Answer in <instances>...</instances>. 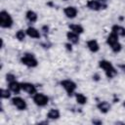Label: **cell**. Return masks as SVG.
Instances as JSON below:
<instances>
[{
  "instance_id": "obj_24",
  "label": "cell",
  "mask_w": 125,
  "mask_h": 125,
  "mask_svg": "<svg viewBox=\"0 0 125 125\" xmlns=\"http://www.w3.org/2000/svg\"><path fill=\"white\" fill-rule=\"evenodd\" d=\"M64 48H65V50H66L67 52H72V50H73V48H72V44L69 43L68 41H67V43L64 44Z\"/></svg>"
},
{
  "instance_id": "obj_1",
  "label": "cell",
  "mask_w": 125,
  "mask_h": 125,
  "mask_svg": "<svg viewBox=\"0 0 125 125\" xmlns=\"http://www.w3.org/2000/svg\"><path fill=\"white\" fill-rule=\"evenodd\" d=\"M98 64H99V67L104 72L105 76L108 79L114 78L117 75V73H118L117 68L112 64L111 62H109L107 60H104H104H100L99 62H98Z\"/></svg>"
},
{
  "instance_id": "obj_4",
  "label": "cell",
  "mask_w": 125,
  "mask_h": 125,
  "mask_svg": "<svg viewBox=\"0 0 125 125\" xmlns=\"http://www.w3.org/2000/svg\"><path fill=\"white\" fill-rule=\"evenodd\" d=\"M14 25V19L12 15L6 11L1 10L0 11V27L5 29H10Z\"/></svg>"
},
{
  "instance_id": "obj_27",
  "label": "cell",
  "mask_w": 125,
  "mask_h": 125,
  "mask_svg": "<svg viewBox=\"0 0 125 125\" xmlns=\"http://www.w3.org/2000/svg\"><path fill=\"white\" fill-rule=\"evenodd\" d=\"M117 67H118L122 72L125 73V63H119V64H117Z\"/></svg>"
},
{
  "instance_id": "obj_29",
  "label": "cell",
  "mask_w": 125,
  "mask_h": 125,
  "mask_svg": "<svg viewBox=\"0 0 125 125\" xmlns=\"http://www.w3.org/2000/svg\"><path fill=\"white\" fill-rule=\"evenodd\" d=\"M122 105H123V107L125 108V100H124V101L122 102Z\"/></svg>"
},
{
  "instance_id": "obj_28",
  "label": "cell",
  "mask_w": 125,
  "mask_h": 125,
  "mask_svg": "<svg viewBox=\"0 0 125 125\" xmlns=\"http://www.w3.org/2000/svg\"><path fill=\"white\" fill-rule=\"evenodd\" d=\"M100 74H98V73H95L94 75H93V80L94 81H99L100 80Z\"/></svg>"
},
{
  "instance_id": "obj_10",
  "label": "cell",
  "mask_w": 125,
  "mask_h": 125,
  "mask_svg": "<svg viewBox=\"0 0 125 125\" xmlns=\"http://www.w3.org/2000/svg\"><path fill=\"white\" fill-rule=\"evenodd\" d=\"M96 106H97L98 110L103 114L108 113L110 111V109H111V104L109 102H107V101H100V102L97 103Z\"/></svg>"
},
{
  "instance_id": "obj_6",
  "label": "cell",
  "mask_w": 125,
  "mask_h": 125,
  "mask_svg": "<svg viewBox=\"0 0 125 125\" xmlns=\"http://www.w3.org/2000/svg\"><path fill=\"white\" fill-rule=\"evenodd\" d=\"M32 101H33V104L37 105L38 107H44L48 105L50 99L46 94L37 92L32 96Z\"/></svg>"
},
{
  "instance_id": "obj_21",
  "label": "cell",
  "mask_w": 125,
  "mask_h": 125,
  "mask_svg": "<svg viewBox=\"0 0 125 125\" xmlns=\"http://www.w3.org/2000/svg\"><path fill=\"white\" fill-rule=\"evenodd\" d=\"M0 97L2 100H9L12 98V92L10 91L9 88L5 89V88H1L0 90Z\"/></svg>"
},
{
  "instance_id": "obj_23",
  "label": "cell",
  "mask_w": 125,
  "mask_h": 125,
  "mask_svg": "<svg viewBox=\"0 0 125 125\" xmlns=\"http://www.w3.org/2000/svg\"><path fill=\"white\" fill-rule=\"evenodd\" d=\"M5 79H6V81L9 83V82H12V81H14V80H17V77H16V75H15L14 73L8 72V73H6V75H5Z\"/></svg>"
},
{
  "instance_id": "obj_19",
  "label": "cell",
  "mask_w": 125,
  "mask_h": 125,
  "mask_svg": "<svg viewBox=\"0 0 125 125\" xmlns=\"http://www.w3.org/2000/svg\"><path fill=\"white\" fill-rule=\"evenodd\" d=\"M111 31L114 32L116 35H118L119 37H125V27L123 25H120V24H113L111 26Z\"/></svg>"
},
{
  "instance_id": "obj_12",
  "label": "cell",
  "mask_w": 125,
  "mask_h": 125,
  "mask_svg": "<svg viewBox=\"0 0 125 125\" xmlns=\"http://www.w3.org/2000/svg\"><path fill=\"white\" fill-rule=\"evenodd\" d=\"M86 47L91 53H98L100 51V44L96 39H89L86 41Z\"/></svg>"
},
{
  "instance_id": "obj_13",
  "label": "cell",
  "mask_w": 125,
  "mask_h": 125,
  "mask_svg": "<svg viewBox=\"0 0 125 125\" xmlns=\"http://www.w3.org/2000/svg\"><path fill=\"white\" fill-rule=\"evenodd\" d=\"M8 88L15 95H18V94L21 93V91H22L21 90V82H19L18 80H14L12 82H9L8 83Z\"/></svg>"
},
{
  "instance_id": "obj_20",
  "label": "cell",
  "mask_w": 125,
  "mask_h": 125,
  "mask_svg": "<svg viewBox=\"0 0 125 125\" xmlns=\"http://www.w3.org/2000/svg\"><path fill=\"white\" fill-rule=\"evenodd\" d=\"M74 99H75V102L79 105H85L88 103V98L83 93H77V92H75Z\"/></svg>"
},
{
  "instance_id": "obj_11",
  "label": "cell",
  "mask_w": 125,
  "mask_h": 125,
  "mask_svg": "<svg viewBox=\"0 0 125 125\" xmlns=\"http://www.w3.org/2000/svg\"><path fill=\"white\" fill-rule=\"evenodd\" d=\"M63 14L67 19L73 20L78 15V9L75 6H67V7L63 8Z\"/></svg>"
},
{
  "instance_id": "obj_17",
  "label": "cell",
  "mask_w": 125,
  "mask_h": 125,
  "mask_svg": "<svg viewBox=\"0 0 125 125\" xmlns=\"http://www.w3.org/2000/svg\"><path fill=\"white\" fill-rule=\"evenodd\" d=\"M67 27H68V30H70L72 32H75L79 35L84 33V27L80 23H68Z\"/></svg>"
},
{
  "instance_id": "obj_18",
  "label": "cell",
  "mask_w": 125,
  "mask_h": 125,
  "mask_svg": "<svg viewBox=\"0 0 125 125\" xmlns=\"http://www.w3.org/2000/svg\"><path fill=\"white\" fill-rule=\"evenodd\" d=\"M25 19H26V21H27L28 22L34 23V22H36L37 20H38V15H37V13H36L35 11H33V10H27V11L25 12Z\"/></svg>"
},
{
  "instance_id": "obj_25",
  "label": "cell",
  "mask_w": 125,
  "mask_h": 125,
  "mask_svg": "<svg viewBox=\"0 0 125 125\" xmlns=\"http://www.w3.org/2000/svg\"><path fill=\"white\" fill-rule=\"evenodd\" d=\"M94 125H102L103 124V121L101 120V119H98V118H94V119H92V121H91Z\"/></svg>"
},
{
  "instance_id": "obj_2",
  "label": "cell",
  "mask_w": 125,
  "mask_h": 125,
  "mask_svg": "<svg viewBox=\"0 0 125 125\" xmlns=\"http://www.w3.org/2000/svg\"><path fill=\"white\" fill-rule=\"evenodd\" d=\"M105 42L107 44V46L110 48L111 52L114 54H118L121 52L122 50V44L119 41V36L116 35L114 32L110 31L109 34L106 36Z\"/></svg>"
},
{
  "instance_id": "obj_9",
  "label": "cell",
  "mask_w": 125,
  "mask_h": 125,
  "mask_svg": "<svg viewBox=\"0 0 125 125\" xmlns=\"http://www.w3.org/2000/svg\"><path fill=\"white\" fill-rule=\"evenodd\" d=\"M21 90L29 96H33L37 93V87L31 82H21Z\"/></svg>"
},
{
  "instance_id": "obj_8",
  "label": "cell",
  "mask_w": 125,
  "mask_h": 125,
  "mask_svg": "<svg viewBox=\"0 0 125 125\" xmlns=\"http://www.w3.org/2000/svg\"><path fill=\"white\" fill-rule=\"evenodd\" d=\"M86 7L91 11L98 12V11L105 10L107 8V4L101 0H88L86 2Z\"/></svg>"
},
{
  "instance_id": "obj_16",
  "label": "cell",
  "mask_w": 125,
  "mask_h": 125,
  "mask_svg": "<svg viewBox=\"0 0 125 125\" xmlns=\"http://www.w3.org/2000/svg\"><path fill=\"white\" fill-rule=\"evenodd\" d=\"M46 117H47V119L52 120V121L58 120V119H60V117H61V111H60V109H58V108H51V109H49V111L47 112Z\"/></svg>"
},
{
  "instance_id": "obj_14",
  "label": "cell",
  "mask_w": 125,
  "mask_h": 125,
  "mask_svg": "<svg viewBox=\"0 0 125 125\" xmlns=\"http://www.w3.org/2000/svg\"><path fill=\"white\" fill-rule=\"evenodd\" d=\"M25 32H26V35L32 39H39L41 37V32L34 26H28L25 29Z\"/></svg>"
},
{
  "instance_id": "obj_30",
  "label": "cell",
  "mask_w": 125,
  "mask_h": 125,
  "mask_svg": "<svg viewBox=\"0 0 125 125\" xmlns=\"http://www.w3.org/2000/svg\"><path fill=\"white\" fill-rule=\"evenodd\" d=\"M101 1H104V2H105V1H106V0H101Z\"/></svg>"
},
{
  "instance_id": "obj_7",
  "label": "cell",
  "mask_w": 125,
  "mask_h": 125,
  "mask_svg": "<svg viewBox=\"0 0 125 125\" xmlns=\"http://www.w3.org/2000/svg\"><path fill=\"white\" fill-rule=\"evenodd\" d=\"M11 104L19 111H24L27 109V103L26 101L20 97V96H15V97H12L11 99Z\"/></svg>"
},
{
  "instance_id": "obj_26",
  "label": "cell",
  "mask_w": 125,
  "mask_h": 125,
  "mask_svg": "<svg viewBox=\"0 0 125 125\" xmlns=\"http://www.w3.org/2000/svg\"><path fill=\"white\" fill-rule=\"evenodd\" d=\"M41 31L44 33V35H47L48 32H49V26L48 25H43L41 27Z\"/></svg>"
},
{
  "instance_id": "obj_22",
  "label": "cell",
  "mask_w": 125,
  "mask_h": 125,
  "mask_svg": "<svg viewBox=\"0 0 125 125\" xmlns=\"http://www.w3.org/2000/svg\"><path fill=\"white\" fill-rule=\"evenodd\" d=\"M26 36H27V35H26V32H25V30H23V29H19V30H17L16 33H15L16 39H17L18 41H20V42L24 41Z\"/></svg>"
},
{
  "instance_id": "obj_3",
  "label": "cell",
  "mask_w": 125,
  "mask_h": 125,
  "mask_svg": "<svg viewBox=\"0 0 125 125\" xmlns=\"http://www.w3.org/2000/svg\"><path fill=\"white\" fill-rule=\"evenodd\" d=\"M20 62L21 64H23L28 68H35L39 64L37 58L32 53H23L20 58Z\"/></svg>"
},
{
  "instance_id": "obj_31",
  "label": "cell",
  "mask_w": 125,
  "mask_h": 125,
  "mask_svg": "<svg viewBox=\"0 0 125 125\" xmlns=\"http://www.w3.org/2000/svg\"><path fill=\"white\" fill-rule=\"evenodd\" d=\"M62 1H68V0H62Z\"/></svg>"
},
{
  "instance_id": "obj_15",
  "label": "cell",
  "mask_w": 125,
  "mask_h": 125,
  "mask_svg": "<svg viewBox=\"0 0 125 125\" xmlns=\"http://www.w3.org/2000/svg\"><path fill=\"white\" fill-rule=\"evenodd\" d=\"M66 36V39L69 43H71L72 45H77L79 44V41H80V37H79V34L75 33V32H72L70 30H68L65 34Z\"/></svg>"
},
{
  "instance_id": "obj_5",
  "label": "cell",
  "mask_w": 125,
  "mask_h": 125,
  "mask_svg": "<svg viewBox=\"0 0 125 125\" xmlns=\"http://www.w3.org/2000/svg\"><path fill=\"white\" fill-rule=\"evenodd\" d=\"M60 86L65 91L66 95L68 97H72L75 94V91L77 89V84L71 80V79H62L60 81Z\"/></svg>"
}]
</instances>
